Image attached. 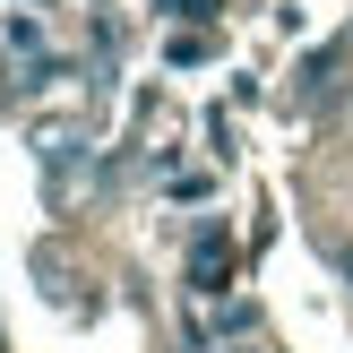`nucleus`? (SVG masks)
<instances>
[{
	"label": "nucleus",
	"instance_id": "f257e3e1",
	"mask_svg": "<svg viewBox=\"0 0 353 353\" xmlns=\"http://www.w3.org/2000/svg\"><path fill=\"white\" fill-rule=\"evenodd\" d=\"M190 276H199V293H224V285H233V250H224V233H199Z\"/></svg>",
	"mask_w": 353,
	"mask_h": 353
},
{
	"label": "nucleus",
	"instance_id": "f03ea898",
	"mask_svg": "<svg viewBox=\"0 0 353 353\" xmlns=\"http://www.w3.org/2000/svg\"><path fill=\"white\" fill-rule=\"evenodd\" d=\"M172 17H216V0H172Z\"/></svg>",
	"mask_w": 353,
	"mask_h": 353
}]
</instances>
